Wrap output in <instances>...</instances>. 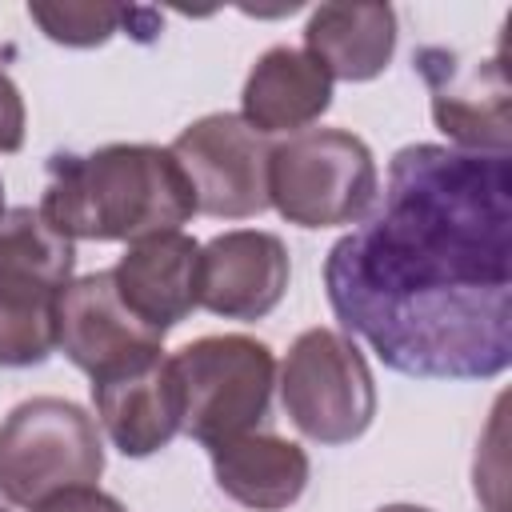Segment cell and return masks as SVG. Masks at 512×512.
<instances>
[{"mask_svg": "<svg viewBox=\"0 0 512 512\" xmlns=\"http://www.w3.org/2000/svg\"><path fill=\"white\" fill-rule=\"evenodd\" d=\"M336 320L416 380H492L512 364V160L408 144L380 208L324 260Z\"/></svg>", "mask_w": 512, "mask_h": 512, "instance_id": "1", "label": "cell"}, {"mask_svg": "<svg viewBox=\"0 0 512 512\" xmlns=\"http://www.w3.org/2000/svg\"><path fill=\"white\" fill-rule=\"evenodd\" d=\"M40 216L68 240H148L180 232L196 216L192 184L156 144H104L92 152H56Z\"/></svg>", "mask_w": 512, "mask_h": 512, "instance_id": "2", "label": "cell"}, {"mask_svg": "<svg viewBox=\"0 0 512 512\" xmlns=\"http://www.w3.org/2000/svg\"><path fill=\"white\" fill-rule=\"evenodd\" d=\"M72 268L76 240L40 208L0 212V368H32L56 352V304Z\"/></svg>", "mask_w": 512, "mask_h": 512, "instance_id": "3", "label": "cell"}, {"mask_svg": "<svg viewBox=\"0 0 512 512\" xmlns=\"http://www.w3.org/2000/svg\"><path fill=\"white\" fill-rule=\"evenodd\" d=\"M380 196L372 148L344 128H304L268 156V204L300 228L360 224Z\"/></svg>", "mask_w": 512, "mask_h": 512, "instance_id": "4", "label": "cell"}, {"mask_svg": "<svg viewBox=\"0 0 512 512\" xmlns=\"http://www.w3.org/2000/svg\"><path fill=\"white\" fill-rule=\"evenodd\" d=\"M176 388H180V432L196 444L216 448L268 416V400L276 388V356L264 340L228 332L200 336L168 356Z\"/></svg>", "mask_w": 512, "mask_h": 512, "instance_id": "5", "label": "cell"}, {"mask_svg": "<svg viewBox=\"0 0 512 512\" xmlns=\"http://www.w3.org/2000/svg\"><path fill=\"white\" fill-rule=\"evenodd\" d=\"M104 472V440L96 420L64 396H32L0 424V496L20 508L96 484Z\"/></svg>", "mask_w": 512, "mask_h": 512, "instance_id": "6", "label": "cell"}, {"mask_svg": "<svg viewBox=\"0 0 512 512\" xmlns=\"http://www.w3.org/2000/svg\"><path fill=\"white\" fill-rule=\"evenodd\" d=\"M288 420L316 444H352L376 416V380L364 352L336 328H308L280 364Z\"/></svg>", "mask_w": 512, "mask_h": 512, "instance_id": "7", "label": "cell"}, {"mask_svg": "<svg viewBox=\"0 0 512 512\" xmlns=\"http://www.w3.org/2000/svg\"><path fill=\"white\" fill-rule=\"evenodd\" d=\"M172 156L180 160L196 212L216 220H244L268 208V156L272 144L252 132L232 112H212L192 120L176 140Z\"/></svg>", "mask_w": 512, "mask_h": 512, "instance_id": "8", "label": "cell"}, {"mask_svg": "<svg viewBox=\"0 0 512 512\" xmlns=\"http://www.w3.org/2000/svg\"><path fill=\"white\" fill-rule=\"evenodd\" d=\"M432 92L436 128L464 152H508V80L500 60H460L448 48H420L412 60Z\"/></svg>", "mask_w": 512, "mask_h": 512, "instance_id": "9", "label": "cell"}, {"mask_svg": "<svg viewBox=\"0 0 512 512\" xmlns=\"http://www.w3.org/2000/svg\"><path fill=\"white\" fill-rule=\"evenodd\" d=\"M56 348L88 376H104L140 356L164 352V336L140 324L116 284L112 272H88L60 292L56 304Z\"/></svg>", "mask_w": 512, "mask_h": 512, "instance_id": "10", "label": "cell"}, {"mask_svg": "<svg viewBox=\"0 0 512 512\" xmlns=\"http://www.w3.org/2000/svg\"><path fill=\"white\" fill-rule=\"evenodd\" d=\"M292 264L280 236L232 228L200 248V308L224 320H264L288 288Z\"/></svg>", "mask_w": 512, "mask_h": 512, "instance_id": "11", "label": "cell"}, {"mask_svg": "<svg viewBox=\"0 0 512 512\" xmlns=\"http://www.w3.org/2000/svg\"><path fill=\"white\" fill-rule=\"evenodd\" d=\"M92 404L124 456H152L180 436V388L164 352L92 376Z\"/></svg>", "mask_w": 512, "mask_h": 512, "instance_id": "12", "label": "cell"}, {"mask_svg": "<svg viewBox=\"0 0 512 512\" xmlns=\"http://www.w3.org/2000/svg\"><path fill=\"white\" fill-rule=\"evenodd\" d=\"M108 272L124 308L160 336L200 308V244L184 232L128 244Z\"/></svg>", "mask_w": 512, "mask_h": 512, "instance_id": "13", "label": "cell"}, {"mask_svg": "<svg viewBox=\"0 0 512 512\" xmlns=\"http://www.w3.org/2000/svg\"><path fill=\"white\" fill-rule=\"evenodd\" d=\"M332 104V76L304 52V48H288L276 44L268 48L240 92V120L268 136H296L308 124H316Z\"/></svg>", "mask_w": 512, "mask_h": 512, "instance_id": "14", "label": "cell"}, {"mask_svg": "<svg viewBox=\"0 0 512 512\" xmlns=\"http://www.w3.org/2000/svg\"><path fill=\"white\" fill-rule=\"evenodd\" d=\"M224 496L252 512H284L308 488V452L272 432H244L208 448Z\"/></svg>", "mask_w": 512, "mask_h": 512, "instance_id": "15", "label": "cell"}, {"mask_svg": "<svg viewBox=\"0 0 512 512\" xmlns=\"http://www.w3.org/2000/svg\"><path fill=\"white\" fill-rule=\"evenodd\" d=\"M304 52L332 80H372L396 52V12L388 4H320L304 24Z\"/></svg>", "mask_w": 512, "mask_h": 512, "instance_id": "16", "label": "cell"}, {"mask_svg": "<svg viewBox=\"0 0 512 512\" xmlns=\"http://www.w3.org/2000/svg\"><path fill=\"white\" fill-rule=\"evenodd\" d=\"M28 16L56 44L92 48V44H104L128 20V8H112V4H28Z\"/></svg>", "mask_w": 512, "mask_h": 512, "instance_id": "17", "label": "cell"}, {"mask_svg": "<svg viewBox=\"0 0 512 512\" xmlns=\"http://www.w3.org/2000/svg\"><path fill=\"white\" fill-rule=\"evenodd\" d=\"M32 512H128L116 496L100 492L96 484H84V488H64L48 500H40Z\"/></svg>", "mask_w": 512, "mask_h": 512, "instance_id": "18", "label": "cell"}, {"mask_svg": "<svg viewBox=\"0 0 512 512\" xmlns=\"http://www.w3.org/2000/svg\"><path fill=\"white\" fill-rule=\"evenodd\" d=\"M24 124H28L24 96H20V88L12 84V76L0 68V152H20V144H24Z\"/></svg>", "mask_w": 512, "mask_h": 512, "instance_id": "19", "label": "cell"}, {"mask_svg": "<svg viewBox=\"0 0 512 512\" xmlns=\"http://www.w3.org/2000/svg\"><path fill=\"white\" fill-rule=\"evenodd\" d=\"M376 512H432V508H420V504H384Z\"/></svg>", "mask_w": 512, "mask_h": 512, "instance_id": "20", "label": "cell"}, {"mask_svg": "<svg viewBox=\"0 0 512 512\" xmlns=\"http://www.w3.org/2000/svg\"><path fill=\"white\" fill-rule=\"evenodd\" d=\"M0 212H4V180H0Z\"/></svg>", "mask_w": 512, "mask_h": 512, "instance_id": "21", "label": "cell"}, {"mask_svg": "<svg viewBox=\"0 0 512 512\" xmlns=\"http://www.w3.org/2000/svg\"><path fill=\"white\" fill-rule=\"evenodd\" d=\"M0 512H8V508H0Z\"/></svg>", "mask_w": 512, "mask_h": 512, "instance_id": "22", "label": "cell"}]
</instances>
